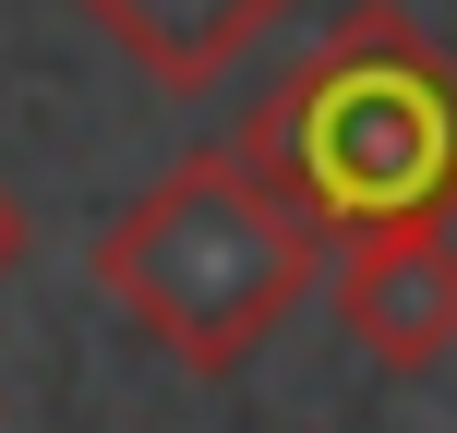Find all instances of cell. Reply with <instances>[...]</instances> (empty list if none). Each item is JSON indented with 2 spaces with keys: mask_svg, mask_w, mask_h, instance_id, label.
I'll return each mask as SVG.
<instances>
[{
  "mask_svg": "<svg viewBox=\"0 0 457 433\" xmlns=\"http://www.w3.org/2000/svg\"><path fill=\"white\" fill-rule=\"evenodd\" d=\"M301 0H85V24L169 96H217Z\"/></svg>",
  "mask_w": 457,
  "mask_h": 433,
  "instance_id": "obj_4",
  "label": "cell"
},
{
  "mask_svg": "<svg viewBox=\"0 0 457 433\" xmlns=\"http://www.w3.org/2000/svg\"><path fill=\"white\" fill-rule=\"evenodd\" d=\"M337 325L361 362L434 373L457 349V229H373L337 265Z\"/></svg>",
  "mask_w": 457,
  "mask_h": 433,
  "instance_id": "obj_3",
  "label": "cell"
},
{
  "mask_svg": "<svg viewBox=\"0 0 457 433\" xmlns=\"http://www.w3.org/2000/svg\"><path fill=\"white\" fill-rule=\"evenodd\" d=\"M85 265L181 373H241L253 349L301 313V289H313V265H325V229H313V205H301L241 133H228L205 157L157 169L133 205L96 229Z\"/></svg>",
  "mask_w": 457,
  "mask_h": 433,
  "instance_id": "obj_2",
  "label": "cell"
},
{
  "mask_svg": "<svg viewBox=\"0 0 457 433\" xmlns=\"http://www.w3.org/2000/svg\"><path fill=\"white\" fill-rule=\"evenodd\" d=\"M37 253V229H24V205H12V181H0V289H12V265Z\"/></svg>",
  "mask_w": 457,
  "mask_h": 433,
  "instance_id": "obj_5",
  "label": "cell"
},
{
  "mask_svg": "<svg viewBox=\"0 0 457 433\" xmlns=\"http://www.w3.org/2000/svg\"><path fill=\"white\" fill-rule=\"evenodd\" d=\"M241 145L313 205L325 241L457 229V48L397 0H349L313 61L241 121Z\"/></svg>",
  "mask_w": 457,
  "mask_h": 433,
  "instance_id": "obj_1",
  "label": "cell"
}]
</instances>
